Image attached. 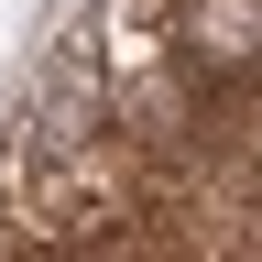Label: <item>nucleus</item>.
Instances as JSON below:
<instances>
[{"label":"nucleus","instance_id":"nucleus-1","mask_svg":"<svg viewBox=\"0 0 262 262\" xmlns=\"http://www.w3.org/2000/svg\"><path fill=\"white\" fill-rule=\"evenodd\" d=\"M175 66L196 88H251V0H196L186 11V44H175Z\"/></svg>","mask_w":262,"mask_h":262}]
</instances>
